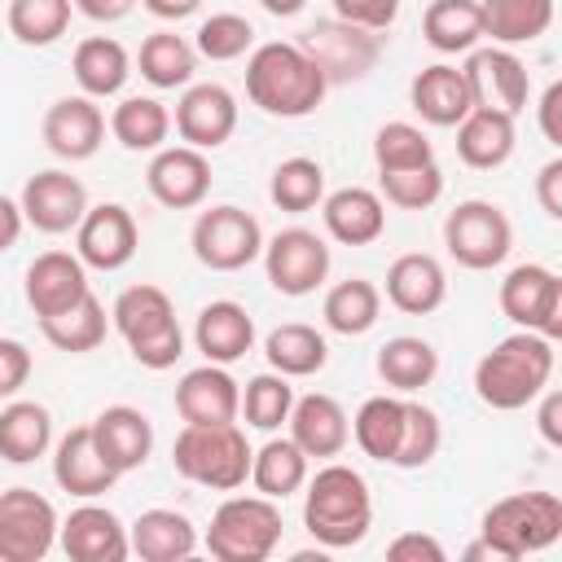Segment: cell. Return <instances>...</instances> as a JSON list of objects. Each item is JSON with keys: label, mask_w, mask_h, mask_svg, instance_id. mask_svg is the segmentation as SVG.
I'll return each mask as SVG.
<instances>
[{"label": "cell", "mask_w": 562, "mask_h": 562, "mask_svg": "<svg viewBox=\"0 0 562 562\" xmlns=\"http://www.w3.org/2000/svg\"><path fill=\"white\" fill-rule=\"evenodd\" d=\"M329 79L303 53V44H259L246 61V97L272 119H303L325 101Z\"/></svg>", "instance_id": "6da1fadb"}, {"label": "cell", "mask_w": 562, "mask_h": 562, "mask_svg": "<svg viewBox=\"0 0 562 562\" xmlns=\"http://www.w3.org/2000/svg\"><path fill=\"white\" fill-rule=\"evenodd\" d=\"M549 373H553L549 338L540 329H518L474 364V391L487 408L514 413V408H527L549 386Z\"/></svg>", "instance_id": "7a4b0ae2"}, {"label": "cell", "mask_w": 562, "mask_h": 562, "mask_svg": "<svg viewBox=\"0 0 562 562\" xmlns=\"http://www.w3.org/2000/svg\"><path fill=\"white\" fill-rule=\"evenodd\" d=\"M369 522H373V496H369V483L360 479V470L334 461L307 479L303 527L312 531L316 544L351 549L369 536Z\"/></svg>", "instance_id": "3957f363"}, {"label": "cell", "mask_w": 562, "mask_h": 562, "mask_svg": "<svg viewBox=\"0 0 562 562\" xmlns=\"http://www.w3.org/2000/svg\"><path fill=\"white\" fill-rule=\"evenodd\" d=\"M171 465L180 479L211 487V492H237L250 479L255 448L246 443V430L237 422L224 426H184L171 443Z\"/></svg>", "instance_id": "277c9868"}, {"label": "cell", "mask_w": 562, "mask_h": 562, "mask_svg": "<svg viewBox=\"0 0 562 562\" xmlns=\"http://www.w3.org/2000/svg\"><path fill=\"white\" fill-rule=\"evenodd\" d=\"M483 540L496 562H518L562 540V496L558 492H514L487 505Z\"/></svg>", "instance_id": "5b68a950"}, {"label": "cell", "mask_w": 562, "mask_h": 562, "mask_svg": "<svg viewBox=\"0 0 562 562\" xmlns=\"http://www.w3.org/2000/svg\"><path fill=\"white\" fill-rule=\"evenodd\" d=\"M281 540V509L272 496H228L206 527V553L215 562H263Z\"/></svg>", "instance_id": "8992f818"}, {"label": "cell", "mask_w": 562, "mask_h": 562, "mask_svg": "<svg viewBox=\"0 0 562 562\" xmlns=\"http://www.w3.org/2000/svg\"><path fill=\"white\" fill-rule=\"evenodd\" d=\"M443 246L448 255L470 268V272H487L496 263H505L509 246H514V228H509V215L496 206V202H483V198H465L448 211L443 220Z\"/></svg>", "instance_id": "52a82bcc"}, {"label": "cell", "mask_w": 562, "mask_h": 562, "mask_svg": "<svg viewBox=\"0 0 562 562\" xmlns=\"http://www.w3.org/2000/svg\"><path fill=\"white\" fill-rule=\"evenodd\" d=\"M189 241H193L198 263L211 268V272H241V268L255 263V259L263 255V246H268L259 220H255L250 211L233 206V202L202 211V215L193 220Z\"/></svg>", "instance_id": "ba28073f"}, {"label": "cell", "mask_w": 562, "mask_h": 562, "mask_svg": "<svg viewBox=\"0 0 562 562\" xmlns=\"http://www.w3.org/2000/svg\"><path fill=\"white\" fill-rule=\"evenodd\" d=\"M299 44L321 66V75L329 83H356V79H364L373 70L378 53H382V35L378 31L356 26V22H342V18L312 22Z\"/></svg>", "instance_id": "9c48e42d"}, {"label": "cell", "mask_w": 562, "mask_h": 562, "mask_svg": "<svg viewBox=\"0 0 562 562\" xmlns=\"http://www.w3.org/2000/svg\"><path fill=\"white\" fill-rule=\"evenodd\" d=\"M61 540V522L53 501L31 487H9L0 496V558L4 562H40Z\"/></svg>", "instance_id": "30bf717a"}, {"label": "cell", "mask_w": 562, "mask_h": 562, "mask_svg": "<svg viewBox=\"0 0 562 562\" xmlns=\"http://www.w3.org/2000/svg\"><path fill=\"white\" fill-rule=\"evenodd\" d=\"M263 268L277 294L299 299V294H312L329 277V246L312 228H281L263 246Z\"/></svg>", "instance_id": "8fae6325"}, {"label": "cell", "mask_w": 562, "mask_h": 562, "mask_svg": "<svg viewBox=\"0 0 562 562\" xmlns=\"http://www.w3.org/2000/svg\"><path fill=\"white\" fill-rule=\"evenodd\" d=\"M140 246V233H136V220L127 206L119 202H101V206H88L83 224L75 228V255L97 268V272H119L132 263Z\"/></svg>", "instance_id": "7c38bea8"}, {"label": "cell", "mask_w": 562, "mask_h": 562, "mask_svg": "<svg viewBox=\"0 0 562 562\" xmlns=\"http://www.w3.org/2000/svg\"><path fill=\"white\" fill-rule=\"evenodd\" d=\"M145 184H149L154 202H162L171 211H193L211 193V162L193 145H171V149L154 154V162L145 171Z\"/></svg>", "instance_id": "4fadbf2b"}, {"label": "cell", "mask_w": 562, "mask_h": 562, "mask_svg": "<svg viewBox=\"0 0 562 562\" xmlns=\"http://www.w3.org/2000/svg\"><path fill=\"white\" fill-rule=\"evenodd\" d=\"M22 211L40 233H70L88 215V189L70 171H35L22 184Z\"/></svg>", "instance_id": "5bb4252c"}, {"label": "cell", "mask_w": 562, "mask_h": 562, "mask_svg": "<svg viewBox=\"0 0 562 562\" xmlns=\"http://www.w3.org/2000/svg\"><path fill=\"white\" fill-rule=\"evenodd\" d=\"M461 70H465V79H470L474 105L505 110V114H518V110L527 105V92H531L527 66H522L505 44L474 48V53H470V61H465Z\"/></svg>", "instance_id": "9a60e30c"}, {"label": "cell", "mask_w": 562, "mask_h": 562, "mask_svg": "<svg viewBox=\"0 0 562 562\" xmlns=\"http://www.w3.org/2000/svg\"><path fill=\"white\" fill-rule=\"evenodd\" d=\"M176 413L184 426H224L241 413V386L224 364H198L176 386Z\"/></svg>", "instance_id": "2e32d148"}, {"label": "cell", "mask_w": 562, "mask_h": 562, "mask_svg": "<svg viewBox=\"0 0 562 562\" xmlns=\"http://www.w3.org/2000/svg\"><path fill=\"white\" fill-rule=\"evenodd\" d=\"M237 127V101L224 83H193L176 101V132L193 149H220Z\"/></svg>", "instance_id": "e0dca14e"}, {"label": "cell", "mask_w": 562, "mask_h": 562, "mask_svg": "<svg viewBox=\"0 0 562 562\" xmlns=\"http://www.w3.org/2000/svg\"><path fill=\"white\" fill-rule=\"evenodd\" d=\"M44 145L66 158V162H83L101 149L105 140V114L97 105V97H61L48 105L44 114Z\"/></svg>", "instance_id": "ac0fdd59"}, {"label": "cell", "mask_w": 562, "mask_h": 562, "mask_svg": "<svg viewBox=\"0 0 562 562\" xmlns=\"http://www.w3.org/2000/svg\"><path fill=\"white\" fill-rule=\"evenodd\" d=\"M53 479H57L61 492L83 496V501H92V496H101V492L114 487L119 470H114V465L105 461V452L97 448L92 422L66 430V435L57 439V452H53Z\"/></svg>", "instance_id": "d6986e66"}, {"label": "cell", "mask_w": 562, "mask_h": 562, "mask_svg": "<svg viewBox=\"0 0 562 562\" xmlns=\"http://www.w3.org/2000/svg\"><path fill=\"white\" fill-rule=\"evenodd\" d=\"M61 549L70 562H123L132 553V531L105 505H79L61 522Z\"/></svg>", "instance_id": "ffe728a7"}, {"label": "cell", "mask_w": 562, "mask_h": 562, "mask_svg": "<svg viewBox=\"0 0 562 562\" xmlns=\"http://www.w3.org/2000/svg\"><path fill=\"white\" fill-rule=\"evenodd\" d=\"M88 290V263L79 255L66 250H44L31 259L26 268V303L35 307V316H57L66 307H75Z\"/></svg>", "instance_id": "44dd1931"}, {"label": "cell", "mask_w": 562, "mask_h": 562, "mask_svg": "<svg viewBox=\"0 0 562 562\" xmlns=\"http://www.w3.org/2000/svg\"><path fill=\"white\" fill-rule=\"evenodd\" d=\"M408 97H413V110L430 127H461V119L474 110V92H470L465 70H457L448 61H435V66L417 70Z\"/></svg>", "instance_id": "7402d4cb"}, {"label": "cell", "mask_w": 562, "mask_h": 562, "mask_svg": "<svg viewBox=\"0 0 562 562\" xmlns=\"http://www.w3.org/2000/svg\"><path fill=\"white\" fill-rule=\"evenodd\" d=\"M321 220H325V233L342 246H373L382 233H386V206L373 189H360V184H347V189H334L325 202H321Z\"/></svg>", "instance_id": "603a6c76"}, {"label": "cell", "mask_w": 562, "mask_h": 562, "mask_svg": "<svg viewBox=\"0 0 562 562\" xmlns=\"http://www.w3.org/2000/svg\"><path fill=\"white\" fill-rule=\"evenodd\" d=\"M92 435H97V448L105 452V461L127 474V470H140L154 452V426L140 408L132 404H110L105 413H97L92 422Z\"/></svg>", "instance_id": "cb8c5ba5"}, {"label": "cell", "mask_w": 562, "mask_h": 562, "mask_svg": "<svg viewBox=\"0 0 562 562\" xmlns=\"http://www.w3.org/2000/svg\"><path fill=\"white\" fill-rule=\"evenodd\" d=\"M193 342L211 364H233L255 347V321H250V312L241 303L215 299V303H206L198 312Z\"/></svg>", "instance_id": "d4e9b609"}, {"label": "cell", "mask_w": 562, "mask_h": 562, "mask_svg": "<svg viewBox=\"0 0 562 562\" xmlns=\"http://www.w3.org/2000/svg\"><path fill=\"white\" fill-rule=\"evenodd\" d=\"M290 435H294V443H299L307 457H321V461H325V457H338V452L347 448L351 426H347V413H342V404H338L334 395L312 391V395L294 400Z\"/></svg>", "instance_id": "484cf974"}, {"label": "cell", "mask_w": 562, "mask_h": 562, "mask_svg": "<svg viewBox=\"0 0 562 562\" xmlns=\"http://www.w3.org/2000/svg\"><path fill=\"white\" fill-rule=\"evenodd\" d=\"M386 299L408 316H426L448 299V277L435 255H400L386 268Z\"/></svg>", "instance_id": "4316f807"}, {"label": "cell", "mask_w": 562, "mask_h": 562, "mask_svg": "<svg viewBox=\"0 0 562 562\" xmlns=\"http://www.w3.org/2000/svg\"><path fill=\"white\" fill-rule=\"evenodd\" d=\"M514 114L474 105L457 127V158L474 171H492L514 154Z\"/></svg>", "instance_id": "83f0119b"}, {"label": "cell", "mask_w": 562, "mask_h": 562, "mask_svg": "<svg viewBox=\"0 0 562 562\" xmlns=\"http://www.w3.org/2000/svg\"><path fill=\"white\" fill-rule=\"evenodd\" d=\"M198 549V527L180 509H145L132 522V553L145 562H180Z\"/></svg>", "instance_id": "f1b7e54d"}, {"label": "cell", "mask_w": 562, "mask_h": 562, "mask_svg": "<svg viewBox=\"0 0 562 562\" xmlns=\"http://www.w3.org/2000/svg\"><path fill=\"white\" fill-rule=\"evenodd\" d=\"M422 35L435 53H474L483 31V0H430L422 13Z\"/></svg>", "instance_id": "f546056e"}, {"label": "cell", "mask_w": 562, "mask_h": 562, "mask_svg": "<svg viewBox=\"0 0 562 562\" xmlns=\"http://www.w3.org/2000/svg\"><path fill=\"white\" fill-rule=\"evenodd\" d=\"M53 443V417L35 400H9L0 408V457L9 465H26L44 457Z\"/></svg>", "instance_id": "4dcf8cb0"}, {"label": "cell", "mask_w": 562, "mask_h": 562, "mask_svg": "<svg viewBox=\"0 0 562 562\" xmlns=\"http://www.w3.org/2000/svg\"><path fill=\"white\" fill-rule=\"evenodd\" d=\"M70 70H75V83L83 88V97H114V92H123V83L132 75V57L119 40L92 35L75 48Z\"/></svg>", "instance_id": "1f68e13d"}, {"label": "cell", "mask_w": 562, "mask_h": 562, "mask_svg": "<svg viewBox=\"0 0 562 562\" xmlns=\"http://www.w3.org/2000/svg\"><path fill=\"white\" fill-rule=\"evenodd\" d=\"M439 373V351L426 342V338H413V334H400V338H386L378 347V378L391 386V391H422L430 386Z\"/></svg>", "instance_id": "d6a6232c"}, {"label": "cell", "mask_w": 562, "mask_h": 562, "mask_svg": "<svg viewBox=\"0 0 562 562\" xmlns=\"http://www.w3.org/2000/svg\"><path fill=\"white\" fill-rule=\"evenodd\" d=\"M404 413H408V400H395V395H373L356 408L351 417V435L360 443L364 457L391 465L395 461V448L404 439Z\"/></svg>", "instance_id": "836d02e7"}, {"label": "cell", "mask_w": 562, "mask_h": 562, "mask_svg": "<svg viewBox=\"0 0 562 562\" xmlns=\"http://www.w3.org/2000/svg\"><path fill=\"white\" fill-rule=\"evenodd\" d=\"M250 483H255V492H263V496H272V501H285V496H294V492L307 483V452L294 443V435L268 439V443L255 452Z\"/></svg>", "instance_id": "e575fe53"}, {"label": "cell", "mask_w": 562, "mask_h": 562, "mask_svg": "<svg viewBox=\"0 0 562 562\" xmlns=\"http://www.w3.org/2000/svg\"><path fill=\"white\" fill-rule=\"evenodd\" d=\"M110 132L132 154H149V149L158 154L162 140H167V132H171V114L154 97H123L114 105V114H110Z\"/></svg>", "instance_id": "d590c367"}, {"label": "cell", "mask_w": 562, "mask_h": 562, "mask_svg": "<svg viewBox=\"0 0 562 562\" xmlns=\"http://www.w3.org/2000/svg\"><path fill=\"white\" fill-rule=\"evenodd\" d=\"M263 356H268V364H272L277 373H285V378H312V373L325 369L329 347H325V338H321L312 325L290 321V325H277V329L263 338Z\"/></svg>", "instance_id": "8d00e7d4"}, {"label": "cell", "mask_w": 562, "mask_h": 562, "mask_svg": "<svg viewBox=\"0 0 562 562\" xmlns=\"http://www.w3.org/2000/svg\"><path fill=\"white\" fill-rule=\"evenodd\" d=\"M553 26V0H483V31L496 44H531Z\"/></svg>", "instance_id": "74e56055"}, {"label": "cell", "mask_w": 562, "mask_h": 562, "mask_svg": "<svg viewBox=\"0 0 562 562\" xmlns=\"http://www.w3.org/2000/svg\"><path fill=\"white\" fill-rule=\"evenodd\" d=\"M553 272L544 263H518L505 272L501 281V312L518 325V329H536L544 307H549V294H553Z\"/></svg>", "instance_id": "f35d334b"}, {"label": "cell", "mask_w": 562, "mask_h": 562, "mask_svg": "<svg viewBox=\"0 0 562 562\" xmlns=\"http://www.w3.org/2000/svg\"><path fill=\"white\" fill-rule=\"evenodd\" d=\"M378 312H382V294H378V285L364 281V277L338 281V285L325 294V307H321L325 325H329L334 334H347V338L369 334V329L378 325Z\"/></svg>", "instance_id": "ab89813d"}, {"label": "cell", "mask_w": 562, "mask_h": 562, "mask_svg": "<svg viewBox=\"0 0 562 562\" xmlns=\"http://www.w3.org/2000/svg\"><path fill=\"white\" fill-rule=\"evenodd\" d=\"M136 61L154 88H184L198 70V48L176 31H154V35H145Z\"/></svg>", "instance_id": "60d3db41"}, {"label": "cell", "mask_w": 562, "mask_h": 562, "mask_svg": "<svg viewBox=\"0 0 562 562\" xmlns=\"http://www.w3.org/2000/svg\"><path fill=\"white\" fill-rule=\"evenodd\" d=\"M40 334L57 347V351H92L105 342V307L97 294H83L75 307L57 312V316H40Z\"/></svg>", "instance_id": "b9f144b4"}, {"label": "cell", "mask_w": 562, "mask_h": 562, "mask_svg": "<svg viewBox=\"0 0 562 562\" xmlns=\"http://www.w3.org/2000/svg\"><path fill=\"white\" fill-rule=\"evenodd\" d=\"M110 321H114V329H119L127 342H136V338H145V334L171 325V321H176V307H171L167 290H158V285H127V290L114 299Z\"/></svg>", "instance_id": "7bdbcfd3"}, {"label": "cell", "mask_w": 562, "mask_h": 562, "mask_svg": "<svg viewBox=\"0 0 562 562\" xmlns=\"http://www.w3.org/2000/svg\"><path fill=\"white\" fill-rule=\"evenodd\" d=\"M290 413H294V386H290V378L285 373H255L250 382H246V391H241V417H246V426H255V430H281V426H290Z\"/></svg>", "instance_id": "ee69618b"}, {"label": "cell", "mask_w": 562, "mask_h": 562, "mask_svg": "<svg viewBox=\"0 0 562 562\" xmlns=\"http://www.w3.org/2000/svg\"><path fill=\"white\" fill-rule=\"evenodd\" d=\"M70 9H75V0H9L4 22H9V35H13L18 44L44 48V44H53L57 35H66Z\"/></svg>", "instance_id": "f6af8a7d"}, {"label": "cell", "mask_w": 562, "mask_h": 562, "mask_svg": "<svg viewBox=\"0 0 562 562\" xmlns=\"http://www.w3.org/2000/svg\"><path fill=\"white\" fill-rule=\"evenodd\" d=\"M268 198L277 202V211L303 215L316 202H325V171L316 158H285L277 162L272 180H268Z\"/></svg>", "instance_id": "bcb514c9"}, {"label": "cell", "mask_w": 562, "mask_h": 562, "mask_svg": "<svg viewBox=\"0 0 562 562\" xmlns=\"http://www.w3.org/2000/svg\"><path fill=\"white\" fill-rule=\"evenodd\" d=\"M373 162L378 171H408V167L435 162V145L426 140L422 127L395 119V123H382L373 136Z\"/></svg>", "instance_id": "7dc6e473"}, {"label": "cell", "mask_w": 562, "mask_h": 562, "mask_svg": "<svg viewBox=\"0 0 562 562\" xmlns=\"http://www.w3.org/2000/svg\"><path fill=\"white\" fill-rule=\"evenodd\" d=\"M443 443V426H439V413L426 408L422 400H408V413H404V439L395 448V470H422L435 461Z\"/></svg>", "instance_id": "c3c4849f"}, {"label": "cell", "mask_w": 562, "mask_h": 562, "mask_svg": "<svg viewBox=\"0 0 562 562\" xmlns=\"http://www.w3.org/2000/svg\"><path fill=\"white\" fill-rule=\"evenodd\" d=\"M443 193V171L439 162H422L408 171H382V198L400 211H426Z\"/></svg>", "instance_id": "681fc988"}, {"label": "cell", "mask_w": 562, "mask_h": 562, "mask_svg": "<svg viewBox=\"0 0 562 562\" xmlns=\"http://www.w3.org/2000/svg\"><path fill=\"white\" fill-rule=\"evenodd\" d=\"M255 44V26L241 13H211L198 26V53L211 61H233Z\"/></svg>", "instance_id": "f907efd6"}, {"label": "cell", "mask_w": 562, "mask_h": 562, "mask_svg": "<svg viewBox=\"0 0 562 562\" xmlns=\"http://www.w3.org/2000/svg\"><path fill=\"white\" fill-rule=\"evenodd\" d=\"M132 347V360L140 364V369H171L180 356H184V334H180V325L171 321V325H162V329H154V334H145V338H136V342H127Z\"/></svg>", "instance_id": "816d5d0a"}, {"label": "cell", "mask_w": 562, "mask_h": 562, "mask_svg": "<svg viewBox=\"0 0 562 562\" xmlns=\"http://www.w3.org/2000/svg\"><path fill=\"white\" fill-rule=\"evenodd\" d=\"M329 4L342 22H356L369 31H386L400 18V0H329Z\"/></svg>", "instance_id": "f5cc1de1"}, {"label": "cell", "mask_w": 562, "mask_h": 562, "mask_svg": "<svg viewBox=\"0 0 562 562\" xmlns=\"http://www.w3.org/2000/svg\"><path fill=\"white\" fill-rule=\"evenodd\" d=\"M31 373V351L18 338H0V395L13 400Z\"/></svg>", "instance_id": "db71d44e"}, {"label": "cell", "mask_w": 562, "mask_h": 562, "mask_svg": "<svg viewBox=\"0 0 562 562\" xmlns=\"http://www.w3.org/2000/svg\"><path fill=\"white\" fill-rule=\"evenodd\" d=\"M386 558L391 562H443V544L435 536H422V531H404L386 544Z\"/></svg>", "instance_id": "11a10c76"}, {"label": "cell", "mask_w": 562, "mask_h": 562, "mask_svg": "<svg viewBox=\"0 0 562 562\" xmlns=\"http://www.w3.org/2000/svg\"><path fill=\"white\" fill-rule=\"evenodd\" d=\"M536 202L544 206L549 220L562 224V158H553V162L540 167V176H536Z\"/></svg>", "instance_id": "9f6ffc18"}, {"label": "cell", "mask_w": 562, "mask_h": 562, "mask_svg": "<svg viewBox=\"0 0 562 562\" xmlns=\"http://www.w3.org/2000/svg\"><path fill=\"white\" fill-rule=\"evenodd\" d=\"M536 119H540L544 140L562 149V79H553V83L544 88V97H540V105H536Z\"/></svg>", "instance_id": "6f0895ef"}, {"label": "cell", "mask_w": 562, "mask_h": 562, "mask_svg": "<svg viewBox=\"0 0 562 562\" xmlns=\"http://www.w3.org/2000/svg\"><path fill=\"white\" fill-rule=\"evenodd\" d=\"M536 430H540L544 443L562 448V391H549V395L540 400V408H536Z\"/></svg>", "instance_id": "680465c9"}, {"label": "cell", "mask_w": 562, "mask_h": 562, "mask_svg": "<svg viewBox=\"0 0 562 562\" xmlns=\"http://www.w3.org/2000/svg\"><path fill=\"white\" fill-rule=\"evenodd\" d=\"M75 9L88 18V22H119L136 9V0H75Z\"/></svg>", "instance_id": "91938a15"}, {"label": "cell", "mask_w": 562, "mask_h": 562, "mask_svg": "<svg viewBox=\"0 0 562 562\" xmlns=\"http://www.w3.org/2000/svg\"><path fill=\"white\" fill-rule=\"evenodd\" d=\"M22 198H0V220H4V233H0V246L13 250L18 237H22Z\"/></svg>", "instance_id": "94428289"}, {"label": "cell", "mask_w": 562, "mask_h": 562, "mask_svg": "<svg viewBox=\"0 0 562 562\" xmlns=\"http://www.w3.org/2000/svg\"><path fill=\"white\" fill-rule=\"evenodd\" d=\"M549 342H562V277L553 281V294H549V307H544V316H540V325H536Z\"/></svg>", "instance_id": "6125c7cd"}, {"label": "cell", "mask_w": 562, "mask_h": 562, "mask_svg": "<svg viewBox=\"0 0 562 562\" xmlns=\"http://www.w3.org/2000/svg\"><path fill=\"white\" fill-rule=\"evenodd\" d=\"M154 18H162V22H180V18H189V13H198V4L202 0H140Z\"/></svg>", "instance_id": "be15d7a7"}, {"label": "cell", "mask_w": 562, "mask_h": 562, "mask_svg": "<svg viewBox=\"0 0 562 562\" xmlns=\"http://www.w3.org/2000/svg\"><path fill=\"white\" fill-rule=\"evenodd\" d=\"M259 4H263L272 18H294V13H299L307 0H259Z\"/></svg>", "instance_id": "e7e4bbea"}]
</instances>
